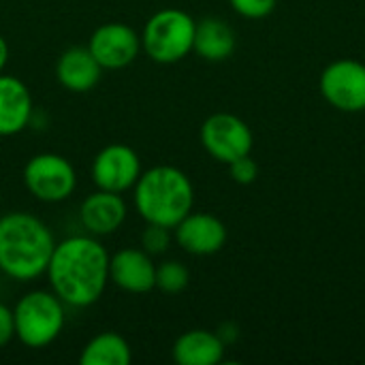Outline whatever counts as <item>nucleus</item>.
Masks as SVG:
<instances>
[{
  "mask_svg": "<svg viewBox=\"0 0 365 365\" xmlns=\"http://www.w3.org/2000/svg\"><path fill=\"white\" fill-rule=\"evenodd\" d=\"M15 338L28 349L53 344L66 323V304L49 289H36L21 295L13 308Z\"/></svg>",
  "mask_w": 365,
  "mask_h": 365,
  "instance_id": "20e7f679",
  "label": "nucleus"
},
{
  "mask_svg": "<svg viewBox=\"0 0 365 365\" xmlns=\"http://www.w3.org/2000/svg\"><path fill=\"white\" fill-rule=\"evenodd\" d=\"M178 246L195 257H210L227 244V227L220 218L205 212H190L173 227Z\"/></svg>",
  "mask_w": 365,
  "mask_h": 365,
  "instance_id": "9b49d317",
  "label": "nucleus"
},
{
  "mask_svg": "<svg viewBox=\"0 0 365 365\" xmlns=\"http://www.w3.org/2000/svg\"><path fill=\"white\" fill-rule=\"evenodd\" d=\"M15 338V319L13 308L0 304V349H4Z\"/></svg>",
  "mask_w": 365,
  "mask_h": 365,
  "instance_id": "5701e85b",
  "label": "nucleus"
},
{
  "mask_svg": "<svg viewBox=\"0 0 365 365\" xmlns=\"http://www.w3.org/2000/svg\"><path fill=\"white\" fill-rule=\"evenodd\" d=\"M171 231L173 229H167L160 225H148L145 231L141 233V248L152 257L167 252L171 246Z\"/></svg>",
  "mask_w": 365,
  "mask_h": 365,
  "instance_id": "aec40b11",
  "label": "nucleus"
},
{
  "mask_svg": "<svg viewBox=\"0 0 365 365\" xmlns=\"http://www.w3.org/2000/svg\"><path fill=\"white\" fill-rule=\"evenodd\" d=\"M6 62H9V45H6L4 36L0 34V73H4Z\"/></svg>",
  "mask_w": 365,
  "mask_h": 365,
  "instance_id": "b1692460",
  "label": "nucleus"
},
{
  "mask_svg": "<svg viewBox=\"0 0 365 365\" xmlns=\"http://www.w3.org/2000/svg\"><path fill=\"white\" fill-rule=\"evenodd\" d=\"M126 214H128V207L122 195L101 190V188L88 195L79 207L81 225L94 237H105V235L115 233L124 225Z\"/></svg>",
  "mask_w": 365,
  "mask_h": 365,
  "instance_id": "ddd939ff",
  "label": "nucleus"
},
{
  "mask_svg": "<svg viewBox=\"0 0 365 365\" xmlns=\"http://www.w3.org/2000/svg\"><path fill=\"white\" fill-rule=\"evenodd\" d=\"M133 361V351L128 342L115 331H103L94 336L81 351V365H128Z\"/></svg>",
  "mask_w": 365,
  "mask_h": 365,
  "instance_id": "a211bd4d",
  "label": "nucleus"
},
{
  "mask_svg": "<svg viewBox=\"0 0 365 365\" xmlns=\"http://www.w3.org/2000/svg\"><path fill=\"white\" fill-rule=\"evenodd\" d=\"M250 126L233 113H214L201 126V143L218 163H233L252 152Z\"/></svg>",
  "mask_w": 365,
  "mask_h": 365,
  "instance_id": "6e6552de",
  "label": "nucleus"
},
{
  "mask_svg": "<svg viewBox=\"0 0 365 365\" xmlns=\"http://www.w3.org/2000/svg\"><path fill=\"white\" fill-rule=\"evenodd\" d=\"M24 186L43 203H62L77 188V171L68 158L53 152H43L26 163Z\"/></svg>",
  "mask_w": 365,
  "mask_h": 365,
  "instance_id": "423d86ee",
  "label": "nucleus"
},
{
  "mask_svg": "<svg viewBox=\"0 0 365 365\" xmlns=\"http://www.w3.org/2000/svg\"><path fill=\"white\" fill-rule=\"evenodd\" d=\"M133 201L139 216L148 225L173 229L192 212L195 188L182 169L156 165L148 171H141L137 184L133 186Z\"/></svg>",
  "mask_w": 365,
  "mask_h": 365,
  "instance_id": "7ed1b4c3",
  "label": "nucleus"
},
{
  "mask_svg": "<svg viewBox=\"0 0 365 365\" xmlns=\"http://www.w3.org/2000/svg\"><path fill=\"white\" fill-rule=\"evenodd\" d=\"M109 282L135 295L156 289V265L143 248H122L109 257Z\"/></svg>",
  "mask_w": 365,
  "mask_h": 365,
  "instance_id": "f8f14e48",
  "label": "nucleus"
},
{
  "mask_svg": "<svg viewBox=\"0 0 365 365\" xmlns=\"http://www.w3.org/2000/svg\"><path fill=\"white\" fill-rule=\"evenodd\" d=\"M109 252L94 235H71L56 244L49 265V289L71 308L96 304L109 284Z\"/></svg>",
  "mask_w": 365,
  "mask_h": 365,
  "instance_id": "f257e3e1",
  "label": "nucleus"
},
{
  "mask_svg": "<svg viewBox=\"0 0 365 365\" xmlns=\"http://www.w3.org/2000/svg\"><path fill=\"white\" fill-rule=\"evenodd\" d=\"M103 75V66L96 62L92 51L86 47H68L62 51L56 64V77L68 92H90Z\"/></svg>",
  "mask_w": 365,
  "mask_h": 365,
  "instance_id": "2eb2a0df",
  "label": "nucleus"
},
{
  "mask_svg": "<svg viewBox=\"0 0 365 365\" xmlns=\"http://www.w3.org/2000/svg\"><path fill=\"white\" fill-rule=\"evenodd\" d=\"M88 49L103 71H120L133 64L141 53V34L128 24L109 21L92 32Z\"/></svg>",
  "mask_w": 365,
  "mask_h": 365,
  "instance_id": "9d476101",
  "label": "nucleus"
},
{
  "mask_svg": "<svg viewBox=\"0 0 365 365\" xmlns=\"http://www.w3.org/2000/svg\"><path fill=\"white\" fill-rule=\"evenodd\" d=\"M229 175H231L233 182H237L242 186H248L259 178V165L255 163V158L250 154H246V156L229 163Z\"/></svg>",
  "mask_w": 365,
  "mask_h": 365,
  "instance_id": "4be33fe9",
  "label": "nucleus"
},
{
  "mask_svg": "<svg viewBox=\"0 0 365 365\" xmlns=\"http://www.w3.org/2000/svg\"><path fill=\"white\" fill-rule=\"evenodd\" d=\"M233 11L240 13L246 19H261L267 17L274 9L278 0H229Z\"/></svg>",
  "mask_w": 365,
  "mask_h": 365,
  "instance_id": "412c9836",
  "label": "nucleus"
},
{
  "mask_svg": "<svg viewBox=\"0 0 365 365\" xmlns=\"http://www.w3.org/2000/svg\"><path fill=\"white\" fill-rule=\"evenodd\" d=\"M141 171L139 154L126 143H109L92 160L94 186L118 195L133 190Z\"/></svg>",
  "mask_w": 365,
  "mask_h": 365,
  "instance_id": "1a4fd4ad",
  "label": "nucleus"
},
{
  "mask_svg": "<svg viewBox=\"0 0 365 365\" xmlns=\"http://www.w3.org/2000/svg\"><path fill=\"white\" fill-rule=\"evenodd\" d=\"M192 51L207 62H222L235 51V32L220 17H205L195 26Z\"/></svg>",
  "mask_w": 365,
  "mask_h": 365,
  "instance_id": "f3484780",
  "label": "nucleus"
},
{
  "mask_svg": "<svg viewBox=\"0 0 365 365\" xmlns=\"http://www.w3.org/2000/svg\"><path fill=\"white\" fill-rule=\"evenodd\" d=\"M34 113V101L28 86L15 75L0 73V137L21 133Z\"/></svg>",
  "mask_w": 365,
  "mask_h": 365,
  "instance_id": "4468645a",
  "label": "nucleus"
},
{
  "mask_svg": "<svg viewBox=\"0 0 365 365\" xmlns=\"http://www.w3.org/2000/svg\"><path fill=\"white\" fill-rule=\"evenodd\" d=\"M225 342L216 331L190 329L173 344V361L180 365H218L225 357Z\"/></svg>",
  "mask_w": 365,
  "mask_h": 365,
  "instance_id": "dca6fc26",
  "label": "nucleus"
},
{
  "mask_svg": "<svg viewBox=\"0 0 365 365\" xmlns=\"http://www.w3.org/2000/svg\"><path fill=\"white\" fill-rule=\"evenodd\" d=\"M0 203H2V192H0Z\"/></svg>",
  "mask_w": 365,
  "mask_h": 365,
  "instance_id": "393cba45",
  "label": "nucleus"
},
{
  "mask_svg": "<svg viewBox=\"0 0 365 365\" xmlns=\"http://www.w3.org/2000/svg\"><path fill=\"white\" fill-rule=\"evenodd\" d=\"M323 98L344 113L365 111V64L342 58L325 66L319 81Z\"/></svg>",
  "mask_w": 365,
  "mask_h": 365,
  "instance_id": "0eeeda50",
  "label": "nucleus"
},
{
  "mask_svg": "<svg viewBox=\"0 0 365 365\" xmlns=\"http://www.w3.org/2000/svg\"><path fill=\"white\" fill-rule=\"evenodd\" d=\"M197 21L182 9H160L143 26L141 51L158 64H175L192 51Z\"/></svg>",
  "mask_w": 365,
  "mask_h": 365,
  "instance_id": "39448f33",
  "label": "nucleus"
},
{
  "mask_svg": "<svg viewBox=\"0 0 365 365\" xmlns=\"http://www.w3.org/2000/svg\"><path fill=\"white\" fill-rule=\"evenodd\" d=\"M188 282L190 274L186 265H182L180 261H165L156 265V289H160L163 293L178 295L188 287Z\"/></svg>",
  "mask_w": 365,
  "mask_h": 365,
  "instance_id": "6ab92c4d",
  "label": "nucleus"
},
{
  "mask_svg": "<svg viewBox=\"0 0 365 365\" xmlns=\"http://www.w3.org/2000/svg\"><path fill=\"white\" fill-rule=\"evenodd\" d=\"M56 240L51 229L28 212L0 216V272L17 282H30L47 272Z\"/></svg>",
  "mask_w": 365,
  "mask_h": 365,
  "instance_id": "f03ea898",
  "label": "nucleus"
}]
</instances>
